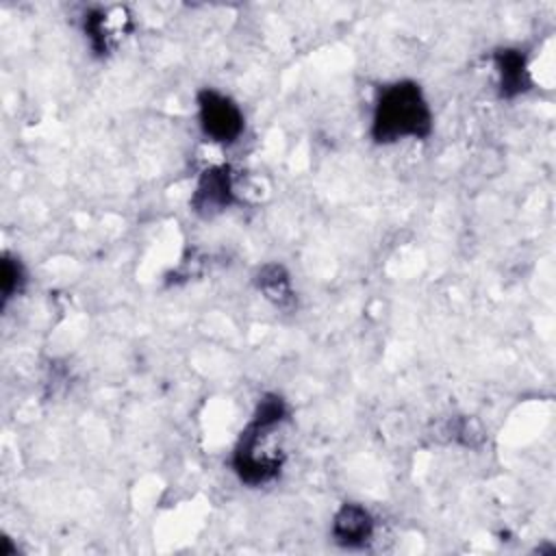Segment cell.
I'll return each instance as SVG.
<instances>
[{
    "mask_svg": "<svg viewBox=\"0 0 556 556\" xmlns=\"http://www.w3.org/2000/svg\"><path fill=\"white\" fill-rule=\"evenodd\" d=\"M289 419V406L278 393L258 400L248 426L232 450V471L248 486L269 484L280 476L285 454L276 443V432Z\"/></svg>",
    "mask_w": 556,
    "mask_h": 556,
    "instance_id": "cell-1",
    "label": "cell"
},
{
    "mask_svg": "<svg viewBox=\"0 0 556 556\" xmlns=\"http://www.w3.org/2000/svg\"><path fill=\"white\" fill-rule=\"evenodd\" d=\"M432 109L424 89L415 80H395L382 87L369 135L376 143H397L404 139H426L432 132Z\"/></svg>",
    "mask_w": 556,
    "mask_h": 556,
    "instance_id": "cell-2",
    "label": "cell"
},
{
    "mask_svg": "<svg viewBox=\"0 0 556 556\" xmlns=\"http://www.w3.org/2000/svg\"><path fill=\"white\" fill-rule=\"evenodd\" d=\"M198 124L202 135L219 146H232L235 141H239V137L243 135V111L239 109V104L213 89V87H204L198 98Z\"/></svg>",
    "mask_w": 556,
    "mask_h": 556,
    "instance_id": "cell-3",
    "label": "cell"
},
{
    "mask_svg": "<svg viewBox=\"0 0 556 556\" xmlns=\"http://www.w3.org/2000/svg\"><path fill=\"white\" fill-rule=\"evenodd\" d=\"M237 202L235 176L228 165H208L195 180L191 193V211L202 217L211 219L228 211Z\"/></svg>",
    "mask_w": 556,
    "mask_h": 556,
    "instance_id": "cell-4",
    "label": "cell"
},
{
    "mask_svg": "<svg viewBox=\"0 0 556 556\" xmlns=\"http://www.w3.org/2000/svg\"><path fill=\"white\" fill-rule=\"evenodd\" d=\"M376 519L358 502H343L330 523V534L345 549H363L374 541Z\"/></svg>",
    "mask_w": 556,
    "mask_h": 556,
    "instance_id": "cell-5",
    "label": "cell"
},
{
    "mask_svg": "<svg viewBox=\"0 0 556 556\" xmlns=\"http://www.w3.org/2000/svg\"><path fill=\"white\" fill-rule=\"evenodd\" d=\"M130 30V17L124 9H91L83 17V33L98 56H106Z\"/></svg>",
    "mask_w": 556,
    "mask_h": 556,
    "instance_id": "cell-6",
    "label": "cell"
},
{
    "mask_svg": "<svg viewBox=\"0 0 556 556\" xmlns=\"http://www.w3.org/2000/svg\"><path fill=\"white\" fill-rule=\"evenodd\" d=\"M493 67L497 74V91L502 98H517L532 87L528 59L519 48H500L493 52Z\"/></svg>",
    "mask_w": 556,
    "mask_h": 556,
    "instance_id": "cell-7",
    "label": "cell"
},
{
    "mask_svg": "<svg viewBox=\"0 0 556 556\" xmlns=\"http://www.w3.org/2000/svg\"><path fill=\"white\" fill-rule=\"evenodd\" d=\"M256 289L276 306L282 311H289L295 306V291L291 287L289 271L280 263H267L258 267L254 274Z\"/></svg>",
    "mask_w": 556,
    "mask_h": 556,
    "instance_id": "cell-8",
    "label": "cell"
},
{
    "mask_svg": "<svg viewBox=\"0 0 556 556\" xmlns=\"http://www.w3.org/2000/svg\"><path fill=\"white\" fill-rule=\"evenodd\" d=\"M26 285V271L24 265L17 256L4 252L2 263H0V291H2V306L9 304L11 298L22 293Z\"/></svg>",
    "mask_w": 556,
    "mask_h": 556,
    "instance_id": "cell-9",
    "label": "cell"
}]
</instances>
